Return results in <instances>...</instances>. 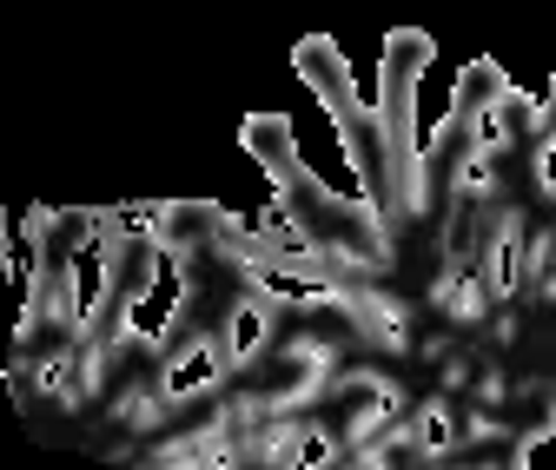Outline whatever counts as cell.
<instances>
[{"instance_id":"cell-1","label":"cell","mask_w":556,"mask_h":470,"mask_svg":"<svg viewBox=\"0 0 556 470\" xmlns=\"http://www.w3.org/2000/svg\"><path fill=\"white\" fill-rule=\"evenodd\" d=\"M239 140L245 153L265 166V179L278 186V219H286L305 245L318 252H338V258H352L365 265V272H384L391 265V226L365 206V199H338L299 153L292 140V119L286 113H252L239 126Z\"/></svg>"},{"instance_id":"cell-2","label":"cell","mask_w":556,"mask_h":470,"mask_svg":"<svg viewBox=\"0 0 556 470\" xmlns=\"http://www.w3.org/2000/svg\"><path fill=\"white\" fill-rule=\"evenodd\" d=\"M153 279H160V245L139 232L126 213L100 206V292H93V305L80 318V339H74L87 391H100L113 352L132 345V312H139V298L153 292Z\"/></svg>"},{"instance_id":"cell-3","label":"cell","mask_w":556,"mask_h":470,"mask_svg":"<svg viewBox=\"0 0 556 470\" xmlns=\"http://www.w3.org/2000/svg\"><path fill=\"white\" fill-rule=\"evenodd\" d=\"M100 258V206L87 213H53V206H27V258H34V292L47 305V325L80 339V298H74V258Z\"/></svg>"},{"instance_id":"cell-4","label":"cell","mask_w":556,"mask_h":470,"mask_svg":"<svg viewBox=\"0 0 556 470\" xmlns=\"http://www.w3.org/2000/svg\"><path fill=\"white\" fill-rule=\"evenodd\" d=\"M438 60V40L431 34H417V27H397L384 40V87H378V119L391 132V153H397V173L410 186V206L417 213H431V192H425V173H417V80H425V66Z\"/></svg>"},{"instance_id":"cell-5","label":"cell","mask_w":556,"mask_h":470,"mask_svg":"<svg viewBox=\"0 0 556 470\" xmlns=\"http://www.w3.org/2000/svg\"><path fill=\"white\" fill-rule=\"evenodd\" d=\"M139 232H147L160 245V258L173 265H192L199 252H213L219 232L232 226L226 206H213V199H132V206H119Z\"/></svg>"},{"instance_id":"cell-6","label":"cell","mask_w":556,"mask_h":470,"mask_svg":"<svg viewBox=\"0 0 556 470\" xmlns=\"http://www.w3.org/2000/svg\"><path fill=\"white\" fill-rule=\"evenodd\" d=\"M325 397H338L344 405V444H371L378 431H391L397 424V411H404V391L384 378V371H338L331 384H325Z\"/></svg>"},{"instance_id":"cell-7","label":"cell","mask_w":556,"mask_h":470,"mask_svg":"<svg viewBox=\"0 0 556 470\" xmlns=\"http://www.w3.org/2000/svg\"><path fill=\"white\" fill-rule=\"evenodd\" d=\"M232 378V345H226V331L213 339V331H192V339L179 352H166L160 365V397H166V411L186 405V397H205V391H219Z\"/></svg>"},{"instance_id":"cell-8","label":"cell","mask_w":556,"mask_h":470,"mask_svg":"<svg viewBox=\"0 0 556 470\" xmlns=\"http://www.w3.org/2000/svg\"><path fill=\"white\" fill-rule=\"evenodd\" d=\"M292 66H299V80L312 87V100L344 126L365 100L352 93V66H344V47L338 40H325V34H312V40H299V53H292Z\"/></svg>"},{"instance_id":"cell-9","label":"cell","mask_w":556,"mask_h":470,"mask_svg":"<svg viewBox=\"0 0 556 470\" xmlns=\"http://www.w3.org/2000/svg\"><path fill=\"white\" fill-rule=\"evenodd\" d=\"M338 312H344V325H352L371 352H397V358L410 352V305H404V298H391V292H365V285H344Z\"/></svg>"},{"instance_id":"cell-10","label":"cell","mask_w":556,"mask_h":470,"mask_svg":"<svg viewBox=\"0 0 556 470\" xmlns=\"http://www.w3.org/2000/svg\"><path fill=\"white\" fill-rule=\"evenodd\" d=\"M271 339H278V298H271V292H239V305H232V318H226L232 365H239V371L258 365Z\"/></svg>"},{"instance_id":"cell-11","label":"cell","mask_w":556,"mask_h":470,"mask_svg":"<svg viewBox=\"0 0 556 470\" xmlns=\"http://www.w3.org/2000/svg\"><path fill=\"white\" fill-rule=\"evenodd\" d=\"M153 463H166V470H239L245 450H239L219 424H199V431H186V437H166V444L153 450Z\"/></svg>"},{"instance_id":"cell-12","label":"cell","mask_w":556,"mask_h":470,"mask_svg":"<svg viewBox=\"0 0 556 470\" xmlns=\"http://www.w3.org/2000/svg\"><path fill=\"white\" fill-rule=\"evenodd\" d=\"M504 93H510L504 66H497V60H470L464 74H457V93H451V113H444V119H451V126L464 132V140H470V132H477V119L491 113Z\"/></svg>"},{"instance_id":"cell-13","label":"cell","mask_w":556,"mask_h":470,"mask_svg":"<svg viewBox=\"0 0 556 470\" xmlns=\"http://www.w3.org/2000/svg\"><path fill=\"white\" fill-rule=\"evenodd\" d=\"M305 431H312V418H299V411H278V418H265V424H258V431L245 437V463H271V470H299Z\"/></svg>"},{"instance_id":"cell-14","label":"cell","mask_w":556,"mask_h":470,"mask_svg":"<svg viewBox=\"0 0 556 470\" xmlns=\"http://www.w3.org/2000/svg\"><path fill=\"white\" fill-rule=\"evenodd\" d=\"M431 298H438V305H444L457 325H477V318H483V305H491L483 279L470 272V258H457V252H451V265H444V279L431 285Z\"/></svg>"},{"instance_id":"cell-15","label":"cell","mask_w":556,"mask_h":470,"mask_svg":"<svg viewBox=\"0 0 556 470\" xmlns=\"http://www.w3.org/2000/svg\"><path fill=\"white\" fill-rule=\"evenodd\" d=\"M34 391L53 397L60 411H74L80 391H87V384H80V352H74V345H66V352H47V358L34 365Z\"/></svg>"},{"instance_id":"cell-16","label":"cell","mask_w":556,"mask_h":470,"mask_svg":"<svg viewBox=\"0 0 556 470\" xmlns=\"http://www.w3.org/2000/svg\"><path fill=\"white\" fill-rule=\"evenodd\" d=\"M410 450H417V457H451V450H457V424H451V405H444V397H425V411L410 418Z\"/></svg>"},{"instance_id":"cell-17","label":"cell","mask_w":556,"mask_h":470,"mask_svg":"<svg viewBox=\"0 0 556 470\" xmlns=\"http://www.w3.org/2000/svg\"><path fill=\"white\" fill-rule=\"evenodd\" d=\"M497 153H477V147H464L457 160H451V199H491V186H497Z\"/></svg>"},{"instance_id":"cell-18","label":"cell","mask_w":556,"mask_h":470,"mask_svg":"<svg viewBox=\"0 0 556 470\" xmlns=\"http://www.w3.org/2000/svg\"><path fill=\"white\" fill-rule=\"evenodd\" d=\"M160 411H166L160 384H153V391H147V384H132V391L119 397V405H113V418H119L126 431H153V424H160Z\"/></svg>"},{"instance_id":"cell-19","label":"cell","mask_w":556,"mask_h":470,"mask_svg":"<svg viewBox=\"0 0 556 470\" xmlns=\"http://www.w3.org/2000/svg\"><path fill=\"white\" fill-rule=\"evenodd\" d=\"M549 252H556V232H523V245H517V292L549 279Z\"/></svg>"},{"instance_id":"cell-20","label":"cell","mask_w":556,"mask_h":470,"mask_svg":"<svg viewBox=\"0 0 556 470\" xmlns=\"http://www.w3.org/2000/svg\"><path fill=\"white\" fill-rule=\"evenodd\" d=\"M338 444H344L338 431L312 424V431H305V450H299V470H325V463H344V450H338Z\"/></svg>"},{"instance_id":"cell-21","label":"cell","mask_w":556,"mask_h":470,"mask_svg":"<svg viewBox=\"0 0 556 470\" xmlns=\"http://www.w3.org/2000/svg\"><path fill=\"white\" fill-rule=\"evenodd\" d=\"M536 140H556V80H549V93H543V106H536ZM530 140V147H536Z\"/></svg>"},{"instance_id":"cell-22","label":"cell","mask_w":556,"mask_h":470,"mask_svg":"<svg viewBox=\"0 0 556 470\" xmlns=\"http://www.w3.org/2000/svg\"><path fill=\"white\" fill-rule=\"evenodd\" d=\"M543 298H549V305H556V272H549V279H543Z\"/></svg>"}]
</instances>
